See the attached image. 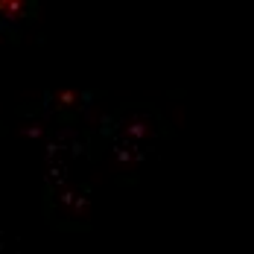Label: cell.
<instances>
[{"instance_id":"6da1fadb","label":"cell","mask_w":254,"mask_h":254,"mask_svg":"<svg viewBox=\"0 0 254 254\" xmlns=\"http://www.w3.org/2000/svg\"><path fill=\"white\" fill-rule=\"evenodd\" d=\"M35 15V0H0V24L15 26Z\"/></svg>"},{"instance_id":"7a4b0ae2","label":"cell","mask_w":254,"mask_h":254,"mask_svg":"<svg viewBox=\"0 0 254 254\" xmlns=\"http://www.w3.org/2000/svg\"><path fill=\"white\" fill-rule=\"evenodd\" d=\"M85 97L79 94V91H59L56 97H53V108L56 111H79L82 105H85Z\"/></svg>"}]
</instances>
